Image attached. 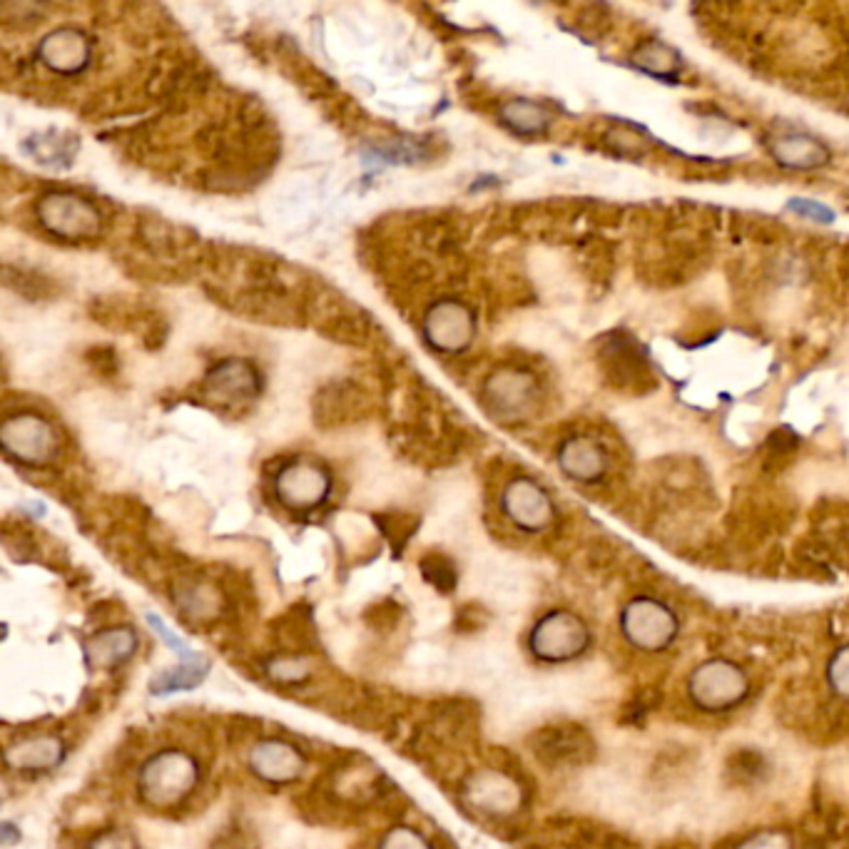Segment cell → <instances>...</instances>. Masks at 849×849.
I'll use <instances>...</instances> for the list:
<instances>
[{"mask_svg":"<svg viewBox=\"0 0 849 849\" xmlns=\"http://www.w3.org/2000/svg\"><path fill=\"white\" fill-rule=\"evenodd\" d=\"M210 672V663L207 660H190L182 663V666L165 670L152 680V693L155 695H172L180 693V690H195L202 680L207 678Z\"/></svg>","mask_w":849,"mask_h":849,"instance_id":"obj_21","label":"cell"},{"mask_svg":"<svg viewBox=\"0 0 849 849\" xmlns=\"http://www.w3.org/2000/svg\"><path fill=\"white\" fill-rule=\"evenodd\" d=\"M276 498L290 511H312L327 501L331 491V476L312 461H290L276 474Z\"/></svg>","mask_w":849,"mask_h":849,"instance_id":"obj_11","label":"cell"},{"mask_svg":"<svg viewBox=\"0 0 849 849\" xmlns=\"http://www.w3.org/2000/svg\"><path fill=\"white\" fill-rule=\"evenodd\" d=\"M90 849H137L135 839L123 833V829H105L103 835L95 837V842L90 845Z\"/></svg>","mask_w":849,"mask_h":849,"instance_id":"obj_30","label":"cell"},{"mask_svg":"<svg viewBox=\"0 0 849 849\" xmlns=\"http://www.w3.org/2000/svg\"><path fill=\"white\" fill-rule=\"evenodd\" d=\"M147 623H150V625L155 627V633L160 635V638H162L165 643H168V648H170L172 653H178L184 663H190V660H192V650L188 648V643L180 641L174 633H170V627L165 625V623L160 621V618H157V615H147Z\"/></svg>","mask_w":849,"mask_h":849,"instance_id":"obj_29","label":"cell"},{"mask_svg":"<svg viewBox=\"0 0 849 849\" xmlns=\"http://www.w3.org/2000/svg\"><path fill=\"white\" fill-rule=\"evenodd\" d=\"M558 468L570 482L596 484L608 471V454L598 441L588 437H570L558 446Z\"/></svg>","mask_w":849,"mask_h":849,"instance_id":"obj_16","label":"cell"},{"mask_svg":"<svg viewBox=\"0 0 849 849\" xmlns=\"http://www.w3.org/2000/svg\"><path fill=\"white\" fill-rule=\"evenodd\" d=\"M197 760L184 750L155 752L137 774V795L152 810H172L182 805L197 788Z\"/></svg>","mask_w":849,"mask_h":849,"instance_id":"obj_1","label":"cell"},{"mask_svg":"<svg viewBox=\"0 0 849 849\" xmlns=\"http://www.w3.org/2000/svg\"><path fill=\"white\" fill-rule=\"evenodd\" d=\"M770 772V762L758 750H737L733 752V758L727 760V778H731L735 784L740 788H747V784H758Z\"/></svg>","mask_w":849,"mask_h":849,"instance_id":"obj_22","label":"cell"},{"mask_svg":"<svg viewBox=\"0 0 849 849\" xmlns=\"http://www.w3.org/2000/svg\"><path fill=\"white\" fill-rule=\"evenodd\" d=\"M498 113H501L503 125L509 127L511 133L521 135V137H536V135L548 133V127H551L548 110L539 103H533V100H525V98L509 100V103L501 105Z\"/></svg>","mask_w":849,"mask_h":849,"instance_id":"obj_20","label":"cell"},{"mask_svg":"<svg viewBox=\"0 0 849 849\" xmlns=\"http://www.w3.org/2000/svg\"><path fill=\"white\" fill-rule=\"evenodd\" d=\"M688 693L695 708L708 710V713H723V710L745 703L750 693V680L735 663L710 660L690 672Z\"/></svg>","mask_w":849,"mask_h":849,"instance_id":"obj_2","label":"cell"},{"mask_svg":"<svg viewBox=\"0 0 849 849\" xmlns=\"http://www.w3.org/2000/svg\"><path fill=\"white\" fill-rule=\"evenodd\" d=\"M38 219L50 235L80 242V239H95L103 229V215L90 200L72 195V192H48L38 200Z\"/></svg>","mask_w":849,"mask_h":849,"instance_id":"obj_3","label":"cell"},{"mask_svg":"<svg viewBox=\"0 0 849 849\" xmlns=\"http://www.w3.org/2000/svg\"><path fill=\"white\" fill-rule=\"evenodd\" d=\"M737 849H792V842L788 833H780V829H768V833H758Z\"/></svg>","mask_w":849,"mask_h":849,"instance_id":"obj_27","label":"cell"},{"mask_svg":"<svg viewBox=\"0 0 849 849\" xmlns=\"http://www.w3.org/2000/svg\"><path fill=\"white\" fill-rule=\"evenodd\" d=\"M63 755H66V747H63L58 737L38 735L8 747L5 762L11 765L13 770L21 772H43L58 768L63 762Z\"/></svg>","mask_w":849,"mask_h":849,"instance_id":"obj_17","label":"cell"},{"mask_svg":"<svg viewBox=\"0 0 849 849\" xmlns=\"http://www.w3.org/2000/svg\"><path fill=\"white\" fill-rule=\"evenodd\" d=\"M421 331L431 349L441 354H459L476 337V317L464 302L441 299L423 314Z\"/></svg>","mask_w":849,"mask_h":849,"instance_id":"obj_8","label":"cell"},{"mask_svg":"<svg viewBox=\"0 0 849 849\" xmlns=\"http://www.w3.org/2000/svg\"><path fill=\"white\" fill-rule=\"evenodd\" d=\"M531 750L541 765L551 770L580 768L593 760L596 743L586 727L574 723L546 725L531 737Z\"/></svg>","mask_w":849,"mask_h":849,"instance_id":"obj_7","label":"cell"},{"mask_svg":"<svg viewBox=\"0 0 849 849\" xmlns=\"http://www.w3.org/2000/svg\"><path fill=\"white\" fill-rule=\"evenodd\" d=\"M135 650H137V635L133 627H110V631L92 635L86 653L92 668L113 670L131 660Z\"/></svg>","mask_w":849,"mask_h":849,"instance_id":"obj_18","label":"cell"},{"mask_svg":"<svg viewBox=\"0 0 849 849\" xmlns=\"http://www.w3.org/2000/svg\"><path fill=\"white\" fill-rule=\"evenodd\" d=\"M267 672H270L272 680L280 682V686H297V682H302L309 676V668L307 663H302L297 658H280L267 666Z\"/></svg>","mask_w":849,"mask_h":849,"instance_id":"obj_24","label":"cell"},{"mask_svg":"<svg viewBox=\"0 0 849 849\" xmlns=\"http://www.w3.org/2000/svg\"><path fill=\"white\" fill-rule=\"evenodd\" d=\"M631 66L645 76L658 80H676L682 72V58L672 45L663 41H643L638 48L631 53Z\"/></svg>","mask_w":849,"mask_h":849,"instance_id":"obj_19","label":"cell"},{"mask_svg":"<svg viewBox=\"0 0 849 849\" xmlns=\"http://www.w3.org/2000/svg\"><path fill=\"white\" fill-rule=\"evenodd\" d=\"M249 770L257 780L280 788V784H292L302 778L304 758L292 743L270 737V740H262L252 747Z\"/></svg>","mask_w":849,"mask_h":849,"instance_id":"obj_13","label":"cell"},{"mask_svg":"<svg viewBox=\"0 0 849 849\" xmlns=\"http://www.w3.org/2000/svg\"><path fill=\"white\" fill-rule=\"evenodd\" d=\"M590 645L588 625L570 611H551L533 625L529 648L543 663H566Z\"/></svg>","mask_w":849,"mask_h":849,"instance_id":"obj_4","label":"cell"},{"mask_svg":"<svg viewBox=\"0 0 849 849\" xmlns=\"http://www.w3.org/2000/svg\"><path fill=\"white\" fill-rule=\"evenodd\" d=\"M0 444L5 456L21 461L25 466H43L58 454V433L48 419L38 414H18L5 419L0 429Z\"/></svg>","mask_w":849,"mask_h":849,"instance_id":"obj_6","label":"cell"},{"mask_svg":"<svg viewBox=\"0 0 849 849\" xmlns=\"http://www.w3.org/2000/svg\"><path fill=\"white\" fill-rule=\"evenodd\" d=\"M484 401L494 417L519 421L539 401V384L523 369H501L484 384Z\"/></svg>","mask_w":849,"mask_h":849,"instance_id":"obj_10","label":"cell"},{"mask_svg":"<svg viewBox=\"0 0 849 849\" xmlns=\"http://www.w3.org/2000/svg\"><path fill=\"white\" fill-rule=\"evenodd\" d=\"M768 150L774 162L797 172L819 170L833 160V152L819 137L802 131H782L770 135Z\"/></svg>","mask_w":849,"mask_h":849,"instance_id":"obj_15","label":"cell"},{"mask_svg":"<svg viewBox=\"0 0 849 849\" xmlns=\"http://www.w3.org/2000/svg\"><path fill=\"white\" fill-rule=\"evenodd\" d=\"M380 849H431V845L417 833V829L394 827L382 837Z\"/></svg>","mask_w":849,"mask_h":849,"instance_id":"obj_26","label":"cell"},{"mask_svg":"<svg viewBox=\"0 0 849 849\" xmlns=\"http://www.w3.org/2000/svg\"><path fill=\"white\" fill-rule=\"evenodd\" d=\"M621 631L633 648L658 653L676 641L680 623L666 603L655 598H635L623 608Z\"/></svg>","mask_w":849,"mask_h":849,"instance_id":"obj_5","label":"cell"},{"mask_svg":"<svg viewBox=\"0 0 849 849\" xmlns=\"http://www.w3.org/2000/svg\"><path fill=\"white\" fill-rule=\"evenodd\" d=\"M827 682L833 693L842 700H849V645L839 648L827 666Z\"/></svg>","mask_w":849,"mask_h":849,"instance_id":"obj_23","label":"cell"},{"mask_svg":"<svg viewBox=\"0 0 849 849\" xmlns=\"http://www.w3.org/2000/svg\"><path fill=\"white\" fill-rule=\"evenodd\" d=\"M38 58L45 68L60 78H76L90 66L92 43L78 27H58L38 45Z\"/></svg>","mask_w":849,"mask_h":849,"instance_id":"obj_12","label":"cell"},{"mask_svg":"<svg viewBox=\"0 0 849 849\" xmlns=\"http://www.w3.org/2000/svg\"><path fill=\"white\" fill-rule=\"evenodd\" d=\"M262 376L254 364L245 359H227V362L215 364L205 376V392L210 399L219 404H239L249 401L260 394Z\"/></svg>","mask_w":849,"mask_h":849,"instance_id":"obj_14","label":"cell"},{"mask_svg":"<svg viewBox=\"0 0 849 849\" xmlns=\"http://www.w3.org/2000/svg\"><path fill=\"white\" fill-rule=\"evenodd\" d=\"M421 574L429 580L431 586H437L439 590H451L456 584V570L446 558L441 556H431L421 563Z\"/></svg>","mask_w":849,"mask_h":849,"instance_id":"obj_25","label":"cell"},{"mask_svg":"<svg viewBox=\"0 0 849 849\" xmlns=\"http://www.w3.org/2000/svg\"><path fill=\"white\" fill-rule=\"evenodd\" d=\"M501 509L506 519L525 533L546 531L556 519V506H553L548 491L529 476H519L506 484Z\"/></svg>","mask_w":849,"mask_h":849,"instance_id":"obj_9","label":"cell"},{"mask_svg":"<svg viewBox=\"0 0 849 849\" xmlns=\"http://www.w3.org/2000/svg\"><path fill=\"white\" fill-rule=\"evenodd\" d=\"M792 212H797L800 217H807V219H815V223H833L835 219V212L829 210L827 205H823V202H815V200H792L788 205Z\"/></svg>","mask_w":849,"mask_h":849,"instance_id":"obj_28","label":"cell"}]
</instances>
